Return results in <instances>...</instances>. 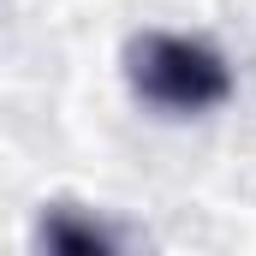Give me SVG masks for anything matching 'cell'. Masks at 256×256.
<instances>
[{
  "mask_svg": "<svg viewBox=\"0 0 256 256\" xmlns=\"http://www.w3.org/2000/svg\"><path fill=\"white\" fill-rule=\"evenodd\" d=\"M126 72H131V90L161 108V114H208L232 96V72L226 60L196 42V36H167V30H149L137 36L126 54Z\"/></svg>",
  "mask_w": 256,
  "mask_h": 256,
  "instance_id": "6da1fadb",
  "label": "cell"
},
{
  "mask_svg": "<svg viewBox=\"0 0 256 256\" xmlns=\"http://www.w3.org/2000/svg\"><path fill=\"white\" fill-rule=\"evenodd\" d=\"M48 250H66V256H96V250H114V232L102 226V220H90V214H78V208H54V214H42V232H36Z\"/></svg>",
  "mask_w": 256,
  "mask_h": 256,
  "instance_id": "7a4b0ae2",
  "label": "cell"
}]
</instances>
